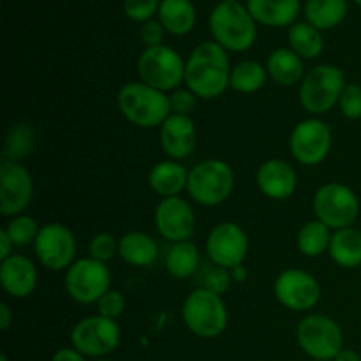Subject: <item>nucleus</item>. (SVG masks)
<instances>
[{"instance_id": "c03bdc74", "label": "nucleus", "mask_w": 361, "mask_h": 361, "mask_svg": "<svg viewBox=\"0 0 361 361\" xmlns=\"http://www.w3.org/2000/svg\"><path fill=\"white\" fill-rule=\"evenodd\" d=\"M229 274H231L233 282H240V284H242V282H245L247 279H249V270H247L243 264H238V267L231 268V270H229Z\"/></svg>"}, {"instance_id": "7ed1b4c3", "label": "nucleus", "mask_w": 361, "mask_h": 361, "mask_svg": "<svg viewBox=\"0 0 361 361\" xmlns=\"http://www.w3.org/2000/svg\"><path fill=\"white\" fill-rule=\"evenodd\" d=\"M118 109L130 123L141 129L161 127L171 115L169 95L147 83H127L116 95Z\"/></svg>"}, {"instance_id": "9d476101", "label": "nucleus", "mask_w": 361, "mask_h": 361, "mask_svg": "<svg viewBox=\"0 0 361 361\" xmlns=\"http://www.w3.org/2000/svg\"><path fill=\"white\" fill-rule=\"evenodd\" d=\"M312 204L317 221L335 231L351 228L360 214V201L355 190L337 182L321 185L314 194Z\"/></svg>"}, {"instance_id": "6ab92c4d", "label": "nucleus", "mask_w": 361, "mask_h": 361, "mask_svg": "<svg viewBox=\"0 0 361 361\" xmlns=\"http://www.w3.org/2000/svg\"><path fill=\"white\" fill-rule=\"evenodd\" d=\"M256 182L264 196L275 201H282L289 200L296 192L298 176L289 162L282 161V159H270L259 166Z\"/></svg>"}, {"instance_id": "20e7f679", "label": "nucleus", "mask_w": 361, "mask_h": 361, "mask_svg": "<svg viewBox=\"0 0 361 361\" xmlns=\"http://www.w3.org/2000/svg\"><path fill=\"white\" fill-rule=\"evenodd\" d=\"M345 85V74L341 67L321 63L303 78L300 85V102L310 115H324L338 104Z\"/></svg>"}, {"instance_id": "e433bc0d", "label": "nucleus", "mask_w": 361, "mask_h": 361, "mask_svg": "<svg viewBox=\"0 0 361 361\" xmlns=\"http://www.w3.org/2000/svg\"><path fill=\"white\" fill-rule=\"evenodd\" d=\"M341 111L345 118L349 120H358L361 118V87L355 83L345 85L344 92L341 95Z\"/></svg>"}, {"instance_id": "ea45409f", "label": "nucleus", "mask_w": 361, "mask_h": 361, "mask_svg": "<svg viewBox=\"0 0 361 361\" xmlns=\"http://www.w3.org/2000/svg\"><path fill=\"white\" fill-rule=\"evenodd\" d=\"M164 35H166V28L159 20H150V21H145V23H141L140 37H141V41L145 42V46H147V48L161 46L162 41H164Z\"/></svg>"}, {"instance_id": "dca6fc26", "label": "nucleus", "mask_w": 361, "mask_h": 361, "mask_svg": "<svg viewBox=\"0 0 361 361\" xmlns=\"http://www.w3.org/2000/svg\"><path fill=\"white\" fill-rule=\"evenodd\" d=\"M249 252V236L235 222H221L207 238V254L215 267L231 268L243 264Z\"/></svg>"}, {"instance_id": "39448f33", "label": "nucleus", "mask_w": 361, "mask_h": 361, "mask_svg": "<svg viewBox=\"0 0 361 361\" xmlns=\"http://www.w3.org/2000/svg\"><path fill=\"white\" fill-rule=\"evenodd\" d=\"M182 317L194 335L201 338H215L228 326V307L221 295L197 288L183 302Z\"/></svg>"}, {"instance_id": "cd10ccee", "label": "nucleus", "mask_w": 361, "mask_h": 361, "mask_svg": "<svg viewBox=\"0 0 361 361\" xmlns=\"http://www.w3.org/2000/svg\"><path fill=\"white\" fill-rule=\"evenodd\" d=\"M288 39L293 51L303 60L317 59L324 49L323 34L316 27H312L309 21H296L295 25H291Z\"/></svg>"}, {"instance_id": "f3484780", "label": "nucleus", "mask_w": 361, "mask_h": 361, "mask_svg": "<svg viewBox=\"0 0 361 361\" xmlns=\"http://www.w3.org/2000/svg\"><path fill=\"white\" fill-rule=\"evenodd\" d=\"M155 228L171 243L189 242L196 231V215L183 197H164L155 208Z\"/></svg>"}, {"instance_id": "79ce46f5", "label": "nucleus", "mask_w": 361, "mask_h": 361, "mask_svg": "<svg viewBox=\"0 0 361 361\" xmlns=\"http://www.w3.org/2000/svg\"><path fill=\"white\" fill-rule=\"evenodd\" d=\"M13 240L9 238V235L6 233V229L0 231V259H7L9 256H13Z\"/></svg>"}, {"instance_id": "bb28decb", "label": "nucleus", "mask_w": 361, "mask_h": 361, "mask_svg": "<svg viewBox=\"0 0 361 361\" xmlns=\"http://www.w3.org/2000/svg\"><path fill=\"white\" fill-rule=\"evenodd\" d=\"M303 13L317 30H331L348 16V0H307Z\"/></svg>"}, {"instance_id": "f03ea898", "label": "nucleus", "mask_w": 361, "mask_h": 361, "mask_svg": "<svg viewBox=\"0 0 361 361\" xmlns=\"http://www.w3.org/2000/svg\"><path fill=\"white\" fill-rule=\"evenodd\" d=\"M214 41L226 51L242 53L254 46L257 37V23L247 6L240 2H219L208 18Z\"/></svg>"}, {"instance_id": "5701e85b", "label": "nucleus", "mask_w": 361, "mask_h": 361, "mask_svg": "<svg viewBox=\"0 0 361 361\" xmlns=\"http://www.w3.org/2000/svg\"><path fill=\"white\" fill-rule=\"evenodd\" d=\"M268 76L281 87H295L305 78L303 59H300L291 48H277L268 55Z\"/></svg>"}, {"instance_id": "de8ad7c7", "label": "nucleus", "mask_w": 361, "mask_h": 361, "mask_svg": "<svg viewBox=\"0 0 361 361\" xmlns=\"http://www.w3.org/2000/svg\"><path fill=\"white\" fill-rule=\"evenodd\" d=\"M221 2H238V0H221Z\"/></svg>"}, {"instance_id": "4c0bfd02", "label": "nucleus", "mask_w": 361, "mask_h": 361, "mask_svg": "<svg viewBox=\"0 0 361 361\" xmlns=\"http://www.w3.org/2000/svg\"><path fill=\"white\" fill-rule=\"evenodd\" d=\"M97 310L99 316H104L108 319H115L120 317L126 310V298L120 291L116 289H109L104 296L97 302Z\"/></svg>"}, {"instance_id": "58836bf2", "label": "nucleus", "mask_w": 361, "mask_h": 361, "mask_svg": "<svg viewBox=\"0 0 361 361\" xmlns=\"http://www.w3.org/2000/svg\"><path fill=\"white\" fill-rule=\"evenodd\" d=\"M197 102V95L190 92L189 88H176L169 94V106H171V115L190 116Z\"/></svg>"}, {"instance_id": "a18cd8bd", "label": "nucleus", "mask_w": 361, "mask_h": 361, "mask_svg": "<svg viewBox=\"0 0 361 361\" xmlns=\"http://www.w3.org/2000/svg\"><path fill=\"white\" fill-rule=\"evenodd\" d=\"M334 361H361V356L353 349H342Z\"/></svg>"}, {"instance_id": "49530a36", "label": "nucleus", "mask_w": 361, "mask_h": 361, "mask_svg": "<svg viewBox=\"0 0 361 361\" xmlns=\"http://www.w3.org/2000/svg\"><path fill=\"white\" fill-rule=\"evenodd\" d=\"M0 361H9V360H7L6 355H2V356H0Z\"/></svg>"}, {"instance_id": "f704fd0d", "label": "nucleus", "mask_w": 361, "mask_h": 361, "mask_svg": "<svg viewBox=\"0 0 361 361\" xmlns=\"http://www.w3.org/2000/svg\"><path fill=\"white\" fill-rule=\"evenodd\" d=\"M88 250H90V257L108 264L113 257L118 256V242L111 233H99L92 238Z\"/></svg>"}, {"instance_id": "473e14b6", "label": "nucleus", "mask_w": 361, "mask_h": 361, "mask_svg": "<svg viewBox=\"0 0 361 361\" xmlns=\"http://www.w3.org/2000/svg\"><path fill=\"white\" fill-rule=\"evenodd\" d=\"M6 233L9 235V238L13 240L14 247H25L30 245L35 242L41 228L37 226L35 219L28 217V215H16L9 221V224L6 226Z\"/></svg>"}, {"instance_id": "72a5a7b5", "label": "nucleus", "mask_w": 361, "mask_h": 361, "mask_svg": "<svg viewBox=\"0 0 361 361\" xmlns=\"http://www.w3.org/2000/svg\"><path fill=\"white\" fill-rule=\"evenodd\" d=\"M161 0H123V13L130 21L145 23L159 14Z\"/></svg>"}, {"instance_id": "7c9ffc66", "label": "nucleus", "mask_w": 361, "mask_h": 361, "mask_svg": "<svg viewBox=\"0 0 361 361\" xmlns=\"http://www.w3.org/2000/svg\"><path fill=\"white\" fill-rule=\"evenodd\" d=\"M330 228L317 219L305 222L296 236V245H298L300 252L307 257H317L326 252L330 249Z\"/></svg>"}, {"instance_id": "4468645a", "label": "nucleus", "mask_w": 361, "mask_h": 361, "mask_svg": "<svg viewBox=\"0 0 361 361\" xmlns=\"http://www.w3.org/2000/svg\"><path fill=\"white\" fill-rule=\"evenodd\" d=\"M274 293L279 303L286 309L293 312H307L319 302L321 286L309 271L289 268L275 279Z\"/></svg>"}, {"instance_id": "412c9836", "label": "nucleus", "mask_w": 361, "mask_h": 361, "mask_svg": "<svg viewBox=\"0 0 361 361\" xmlns=\"http://www.w3.org/2000/svg\"><path fill=\"white\" fill-rule=\"evenodd\" d=\"M247 9L256 23L281 28L296 23L300 0H247Z\"/></svg>"}, {"instance_id": "b1692460", "label": "nucleus", "mask_w": 361, "mask_h": 361, "mask_svg": "<svg viewBox=\"0 0 361 361\" xmlns=\"http://www.w3.org/2000/svg\"><path fill=\"white\" fill-rule=\"evenodd\" d=\"M159 247L150 235L129 231L118 240V256L130 267H150L157 259Z\"/></svg>"}, {"instance_id": "9b49d317", "label": "nucleus", "mask_w": 361, "mask_h": 361, "mask_svg": "<svg viewBox=\"0 0 361 361\" xmlns=\"http://www.w3.org/2000/svg\"><path fill=\"white\" fill-rule=\"evenodd\" d=\"M120 337L122 334L116 321L99 314L78 321L71 331L73 348L92 358H102L115 351L120 344Z\"/></svg>"}, {"instance_id": "1a4fd4ad", "label": "nucleus", "mask_w": 361, "mask_h": 361, "mask_svg": "<svg viewBox=\"0 0 361 361\" xmlns=\"http://www.w3.org/2000/svg\"><path fill=\"white\" fill-rule=\"evenodd\" d=\"M63 286L71 300L90 305L97 303L111 289V271L108 264L94 257H83L67 268Z\"/></svg>"}, {"instance_id": "a211bd4d", "label": "nucleus", "mask_w": 361, "mask_h": 361, "mask_svg": "<svg viewBox=\"0 0 361 361\" xmlns=\"http://www.w3.org/2000/svg\"><path fill=\"white\" fill-rule=\"evenodd\" d=\"M197 143V130L194 120L183 115H169L161 126V147L173 161L190 157Z\"/></svg>"}, {"instance_id": "f8f14e48", "label": "nucleus", "mask_w": 361, "mask_h": 361, "mask_svg": "<svg viewBox=\"0 0 361 361\" xmlns=\"http://www.w3.org/2000/svg\"><path fill=\"white\" fill-rule=\"evenodd\" d=\"M39 263L51 271L67 270L76 257V238L67 226L60 222L44 224L34 242Z\"/></svg>"}, {"instance_id": "a878e982", "label": "nucleus", "mask_w": 361, "mask_h": 361, "mask_svg": "<svg viewBox=\"0 0 361 361\" xmlns=\"http://www.w3.org/2000/svg\"><path fill=\"white\" fill-rule=\"evenodd\" d=\"M330 257L341 268L361 267V231L360 229L344 228L331 235Z\"/></svg>"}, {"instance_id": "6e6552de", "label": "nucleus", "mask_w": 361, "mask_h": 361, "mask_svg": "<svg viewBox=\"0 0 361 361\" xmlns=\"http://www.w3.org/2000/svg\"><path fill=\"white\" fill-rule=\"evenodd\" d=\"M296 341L305 355L314 360L334 361L344 349V335L335 319L324 314L303 317L296 328Z\"/></svg>"}, {"instance_id": "423d86ee", "label": "nucleus", "mask_w": 361, "mask_h": 361, "mask_svg": "<svg viewBox=\"0 0 361 361\" xmlns=\"http://www.w3.org/2000/svg\"><path fill=\"white\" fill-rule=\"evenodd\" d=\"M235 189V173L228 162L221 159H207L189 171L190 197L203 207L222 204Z\"/></svg>"}, {"instance_id": "0eeeda50", "label": "nucleus", "mask_w": 361, "mask_h": 361, "mask_svg": "<svg viewBox=\"0 0 361 361\" xmlns=\"http://www.w3.org/2000/svg\"><path fill=\"white\" fill-rule=\"evenodd\" d=\"M141 81L161 92H173L185 83V62L176 49L161 44L145 48L137 59Z\"/></svg>"}, {"instance_id": "c756f323", "label": "nucleus", "mask_w": 361, "mask_h": 361, "mask_svg": "<svg viewBox=\"0 0 361 361\" xmlns=\"http://www.w3.org/2000/svg\"><path fill=\"white\" fill-rule=\"evenodd\" d=\"M200 267V250L192 242L173 243L166 254V270L175 279L192 277Z\"/></svg>"}, {"instance_id": "c9c22d12", "label": "nucleus", "mask_w": 361, "mask_h": 361, "mask_svg": "<svg viewBox=\"0 0 361 361\" xmlns=\"http://www.w3.org/2000/svg\"><path fill=\"white\" fill-rule=\"evenodd\" d=\"M233 279L231 274H229L228 268H222V267H212L210 270L204 271V275L201 277V286L200 288L208 289V291L215 293V295H224L226 291L229 289L231 286Z\"/></svg>"}, {"instance_id": "aec40b11", "label": "nucleus", "mask_w": 361, "mask_h": 361, "mask_svg": "<svg viewBox=\"0 0 361 361\" xmlns=\"http://www.w3.org/2000/svg\"><path fill=\"white\" fill-rule=\"evenodd\" d=\"M0 284L11 298H28L37 288V268L21 254H13L0 264Z\"/></svg>"}, {"instance_id": "f257e3e1", "label": "nucleus", "mask_w": 361, "mask_h": 361, "mask_svg": "<svg viewBox=\"0 0 361 361\" xmlns=\"http://www.w3.org/2000/svg\"><path fill=\"white\" fill-rule=\"evenodd\" d=\"M228 51L215 41L197 44L185 60V85L200 99H217L229 88Z\"/></svg>"}, {"instance_id": "393cba45", "label": "nucleus", "mask_w": 361, "mask_h": 361, "mask_svg": "<svg viewBox=\"0 0 361 361\" xmlns=\"http://www.w3.org/2000/svg\"><path fill=\"white\" fill-rule=\"evenodd\" d=\"M196 7L190 0H161L157 20L169 34L187 35L196 25Z\"/></svg>"}, {"instance_id": "2f4dec72", "label": "nucleus", "mask_w": 361, "mask_h": 361, "mask_svg": "<svg viewBox=\"0 0 361 361\" xmlns=\"http://www.w3.org/2000/svg\"><path fill=\"white\" fill-rule=\"evenodd\" d=\"M35 145V133L28 123H14L6 136L4 161L21 162L32 154Z\"/></svg>"}, {"instance_id": "8fccbe9b", "label": "nucleus", "mask_w": 361, "mask_h": 361, "mask_svg": "<svg viewBox=\"0 0 361 361\" xmlns=\"http://www.w3.org/2000/svg\"><path fill=\"white\" fill-rule=\"evenodd\" d=\"M97 361H111V360H106V358H99Z\"/></svg>"}, {"instance_id": "2eb2a0df", "label": "nucleus", "mask_w": 361, "mask_h": 361, "mask_svg": "<svg viewBox=\"0 0 361 361\" xmlns=\"http://www.w3.org/2000/svg\"><path fill=\"white\" fill-rule=\"evenodd\" d=\"M34 197V182L21 162L2 161L0 168V214L16 217L28 208Z\"/></svg>"}, {"instance_id": "ddd939ff", "label": "nucleus", "mask_w": 361, "mask_h": 361, "mask_svg": "<svg viewBox=\"0 0 361 361\" xmlns=\"http://www.w3.org/2000/svg\"><path fill=\"white\" fill-rule=\"evenodd\" d=\"M331 129L319 118L302 120L289 137L291 155L303 166H317L331 150Z\"/></svg>"}, {"instance_id": "3c124183", "label": "nucleus", "mask_w": 361, "mask_h": 361, "mask_svg": "<svg viewBox=\"0 0 361 361\" xmlns=\"http://www.w3.org/2000/svg\"><path fill=\"white\" fill-rule=\"evenodd\" d=\"M314 361H323V360H314Z\"/></svg>"}, {"instance_id": "a19ab883", "label": "nucleus", "mask_w": 361, "mask_h": 361, "mask_svg": "<svg viewBox=\"0 0 361 361\" xmlns=\"http://www.w3.org/2000/svg\"><path fill=\"white\" fill-rule=\"evenodd\" d=\"M51 361H85V356L74 348H63L53 355Z\"/></svg>"}, {"instance_id": "37998d69", "label": "nucleus", "mask_w": 361, "mask_h": 361, "mask_svg": "<svg viewBox=\"0 0 361 361\" xmlns=\"http://www.w3.org/2000/svg\"><path fill=\"white\" fill-rule=\"evenodd\" d=\"M13 326V312L7 303H0V330L7 331Z\"/></svg>"}, {"instance_id": "09e8293b", "label": "nucleus", "mask_w": 361, "mask_h": 361, "mask_svg": "<svg viewBox=\"0 0 361 361\" xmlns=\"http://www.w3.org/2000/svg\"><path fill=\"white\" fill-rule=\"evenodd\" d=\"M353 2H355V4H358V6L361 7V0H353Z\"/></svg>"}, {"instance_id": "c85d7f7f", "label": "nucleus", "mask_w": 361, "mask_h": 361, "mask_svg": "<svg viewBox=\"0 0 361 361\" xmlns=\"http://www.w3.org/2000/svg\"><path fill=\"white\" fill-rule=\"evenodd\" d=\"M267 66H261L256 60H243L231 69L229 88L240 94H256L267 85Z\"/></svg>"}, {"instance_id": "4be33fe9", "label": "nucleus", "mask_w": 361, "mask_h": 361, "mask_svg": "<svg viewBox=\"0 0 361 361\" xmlns=\"http://www.w3.org/2000/svg\"><path fill=\"white\" fill-rule=\"evenodd\" d=\"M187 183H189V171L173 159L157 162L148 173V185L162 200L178 196L183 189H187Z\"/></svg>"}]
</instances>
